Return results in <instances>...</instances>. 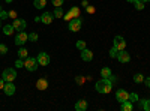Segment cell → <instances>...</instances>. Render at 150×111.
I'll use <instances>...</instances> for the list:
<instances>
[{
	"label": "cell",
	"instance_id": "16",
	"mask_svg": "<svg viewBox=\"0 0 150 111\" xmlns=\"http://www.w3.org/2000/svg\"><path fill=\"white\" fill-rule=\"evenodd\" d=\"M75 110L77 111H86L87 110V101H84V99L78 101L77 104H75Z\"/></svg>",
	"mask_w": 150,
	"mask_h": 111
},
{
	"label": "cell",
	"instance_id": "15",
	"mask_svg": "<svg viewBox=\"0 0 150 111\" xmlns=\"http://www.w3.org/2000/svg\"><path fill=\"white\" fill-rule=\"evenodd\" d=\"M120 110H122V111H132V110H134V105H132V102L128 99V101L122 102V105H120Z\"/></svg>",
	"mask_w": 150,
	"mask_h": 111
},
{
	"label": "cell",
	"instance_id": "18",
	"mask_svg": "<svg viewBox=\"0 0 150 111\" xmlns=\"http://www.w3.org/2000/svg\"><path fill=\"white\" fill-rule=\"evenodd\" d=\"M33 5H35V8H36V9H44V8H45V5H47V0H35Z\"/></svg>",
	"mask_w": 150,
	"mask_h": 111
},
{
	"label": "cell",
	"instance_id": "36",
	"mask_svg": "<svg viewBox=\"0 0 150 111\" xmlns=\"http://www.w3.org/2000/svg\"><path fill=\"white\" fill-rule=\"evenodd\" d=\"M74 17H72V14H71V12H68V14H65L63 15V20H66V21H71Z\"/></svg>",
	"mask_w": 150,
	"mask_h": 111
},
{
	"label": "cell",
	"instance_id": "13",
	"mask_svg": "<svg viewBox=\"0 0 150 111\" xmlns=\"http://www.w3.org/2000/svg\"><path fill=\"white\" fill-rule=\"evenodd\" d=\"M81 59L84 62H90L93 59V53L90 50H87V48H84V50H81Z\"/></svg>",
	"mask_w": 150,
	"mask_h": 111
},
{
	"label": "cell",
	"instance_id": "22",
	"mask_svg": "<svg viewBox=\"0 0 150 111\" xmlns=\"http://www.w3.org/2000/svg\"><path fill=\"white\" fill-rule=\"evenodd\" d=\"M27 54H29V51L26 50V48H20V51H18L20 59H27Z\"/></svg>",
	"mask_w": 150,
	"mask_h": 111
},
{
	"label": "cell",
	"instance_id": "1",
	"mask_svg": "<svg viewBox=\"0 0 150 111\" xmlns=\"http://www.w3.org/2000/svg\"><path fill=\"white\" fill-rule=\"evenodd\" d=\"M112 89V83H111V78H101L99 81H96V90L102 95H107L110 93Z\"/></svg>",
	"mask_w": 150,
	"mask_h": 111
},
{
	"label": "cell",
	"instance_id": "7",
	"mask_svg": "<svg viewBox=\"0 0 150 111\" xmlns=\"http://www.w3.org/2000/svg\"><path fill=\"white\" fill-rule=\"evenodd\" d=\"M116 98H117V101L122 104V102H125V101L129 99V93H128L126 90H123V89H119V90L116 92Z\"/></svg>",
	"mask_w": 150,
	"mask_h": 111
},
{
	"label": "cell",
	"instance_id": "33",
	"mask_svg": "<svg viewBox=\"0 0 150 111\" xmlns=\"http://www.w3.org/2000/svg\"><path fill=\"white\" fill-rule=\"evenodd\" d=\"M86 81V77H75V83L77 84H83Z\"/></svg>",
	"mask_w": 150,
	"mask_h": 111
},
{
	"label": "cell",
	"instance_id": "26",
	"mask_svg": "<svg viewBox=\"0 0 150 111\" xmlns=\"http://www.w3.org/2000/svg\"><path fill=\"white\" fill-rule=\"evenodd\" d=\"M117 54H119V50H117L114 45H112V48L110 50V56H111V57H117Z\"/></svg>",
	"mask_w": 150,
	"mask_h": 111
},
{
	"label": "cell",
	"instance_id": "44",
	"mask_svg": "<svg viewBox=\"0 0 150 111\" xmlns=\"http://www.w3.org/2000/svg\"><path fill=\"white\" fill-rule=\"evenodd\" d=\"M0 29H2V24H0Z\"/></svg>",
	"mask_w": 150,
	"mask_h": 111
},
{
	"label": "cell",
	"instance_id": "9",
	"mask_svg": "<svg viewBox=\"0 0 150 111\" xmlns=\"http://www.w3.org/2000/svg\"><path fill=\"white\" fill-rule=\"evenodd\" d=\"M114 47L117 48L119 51H122V50L126 48V41H125L122 36H116V38H114Z\"/></svg>",
	"mask_w": 150,
	"mask_h": 111
},
{
	"label": "cell",
	"instance_id": "24",
	"mask_svg": "<svg viewBox=\"0 0 150 111\" xmlns=\"http://www.w3.org/2000/svg\"><path fill=\"white\" fill-rule=\"evenodd\" d=\"M71 14H72V17L74 18H77V17H80V8H71Z\"/></svg>",
	"mask_w": 150,
	"mask_h": 111
},
{
	"label": "cell",
	"instance_id": "21",
	"mask_svg": "<svg viewBox=\"0 0 150 111\" xmlns=\"http://www.w3.org/2000/svg\"><path fill=\"white\" fill-rule=\"evenodd\" d=\"M101 75H102V78H110L111 77V69L110 68H102Z\"/></svg>",
	"mask_w": 150,
	"mask_h": 111
},
{
	"label": "cell",
	"instance_id": "46",
	"mask_svg": "<svg viewBox=\"0 0 150 111\" xmlns=\"http://www.w3.org/2000/svg\"><path fill=\"white\" fill-rule=\"evenodd\" d=\"M0 21H2V18H0Z\"/></svg>",
	"mask_w": 150,
	"mask_h": 111
},
{
	"label": "cell",
	"instance_id": "19",
	"mask_svg": "<svg viewBox=\"0 0 150 111\" xmlns=\"http://www.w3.org/2000/svg\"><path fill=\"white\" fill-rule=\"evenodd\" d=\"M14 32H15V29H14V26H12V24H8V26H5V27H3V33H5V35H8V36H11Z\"/></svg>",
	"mask_w": 150,
	"mask_h": 111
},
{
	"label": "cell",
	"instance_id": "37",
	"mask_svg": "<svg viewBox=\"0 0 150 111\" xmlns=\"http://www.w3.org/2000/svg\"><path fill=\"white\" fill-rule=\"evenodd\" d=\"M9 18H14V20H15V18H17V12H15V11H11V12H9Z\"/></svg>",
	"mask_w": 150,
	"mask_h": 111
},
{
	"label": "cell",
	"instance_id": "27",
	"mask_svg": "<svg viewBox=\"0 0 150 111\" xmlns=\"http://www.w3.org/2000/svg\"><path fill=\"white\" fill-rule=\"evenodd\" d=\"M129 101L134 104V102H137V101H138V95H137V93H129Z\"/></svg>",
	"mask_w": 150,
	"mask_h": 111
},
{
	"label": "cell",
	"instance_id": "41",
	"mask_svg": "<svg viewBox=\"0 0 150 111\" xmlns=\"http://www.w3.org/2000/svg\"><path fill=\"white\" fill-rule=\"evenodd\" d=\"M126 2H129V3H135L137 0H126Z\"/></svg>",
	"mask_w": 150,
	"mask_h": 111
},
{
	"label": "cell",
	"instance_id": "11",
	"mask_svg": "<svg viewBox=\"0 0 150 111\" xmlns=\"http://www.w3.org/2000/svg\"><path fill=\"white\" fill-rule=\"evenodd\" d=\"M117 60L120 62V63H128V62L131 60V56H129V53H126L125 50H122V51H119V54H117Z\"/></svg>",
	"mask_w": 150,
	"mask_h": 111
},
{
	"label": "cell",
	"instance_id": "10",
	"mask_svg": "<svg viewBox=\"0 0 150 111\" xmlns=\"http://www.w3.org/2000/svg\"><path fill=\"white\" fill-rule=\"evenodd\" d=\"M3 92H5V95H6V96H12V95L15 93V86L12 84V81H9V83H5Z\"/></svg>",
	"mask_w": 150,
	"mask_h": 111
},
{
	"label": "cell",
	"instance_id": "39",
	"mask_svg": "<svg viewBox=\"0 0 150 111\" xmlns=\"http://www.w3.org/2000/svg\"><path fill=\"white\" fill-rule=\"evenodd\" d=\"M5 83H6V81H5L3 78H0V90H3V87H5Z\"/></svg>",
	"mask_w": 150,
	"mask_h": 111
},
{
	"label": "cell",
	"instance_id": "5",
	"mask_svg": "<svg viewBox=\"0 0 150 111\" xmlns=\"http://www.w3.org/2000/svg\"><path fill=\"white\" fill-rule=\"evenodd\" d=\"M36 59H38V63H39L41 66H48L50 60H51V57L48 56V53H39Z\"/></svg>",
	"mask_w": 150,
	"mask_h": 111
},
{
	"label": "cell",
	"instance_id": "45",
	"mask_svg": "<svg viewBox=\"0 0 150 111\" xmlns=\"http://www.w3.org/2000/svg\"><path fill=\"white\" fill-rule=\"evenodd\" d=\"M0 11H2V8H0Z\"/></svg>",
	"mask_w": 150,
	"mask_h": 111
},
{
	"label": "cell",
	"instance_id": "28",
	"mask_svg": "<svg viewBox=\"0 0 150 111\" xmlns=\"http://www.w3.org/2000/svg\"><path fill=\"white\" fill-rule=\"evenodd\" d=\"M0 18H2V20H6V18H9V12L8 11H0Z\"/></svg>",
	"mask_w": 150,
	"mask_h": 111
},
{
	"label": "cell",
	"instance_id": "34",
	"mask_svg": "<svg viewBox=\"0 0 150 111\" xmlns=\"http://www.w3.org/2000/svg\"><path fill=\"white\" fill-rule=\"evenodd\" d=\"M15 68H24V62H23L21 59H18V60L15 62Z\"/></svg>",
	"mask_w": 150,
	"mask_h": 111
},
{
	"label": "cell",
	"instance_id": "30",
	"mask_svg": "<svg viewBox=\"0 0 150 111\" xmlns=\"http://www.w3.org/2000/svg\"><path fill=\"white\" fill-rule=\"evenodd\" d=\"M51 3H53L56 8H60L62 5H63V0H51Z\"/></svg>",
	"mask_w": 150,
	"mask_h": 111
},
{
	"label": "cell",
	"instance_id": "23",
	"mask_svg": "<svg viewBox=\"0 0 150 111\" xmlns=\"http://www.w3.org/2000/svg\"><path fill=\"white\" fill-rule=\"evenodd\" d=\"M144 2H141V0H137V2H135V9L137 11H143L144 9Z\"/></svg>",
	"mask_w": 150,
	"mask_h": 111
},
{
	"label": "cell",
	"instance_id": "35",
	"mask_svg": "<svg viewBox=\"0 0 150 111\" xmlns=\"http://www.w3.org/2000/svg\"><path fill=\"white\" fill-rule=\"evenodd\" d=\"M86 11H87V14H95L96 9H95V6H90V5H89V6L86 8Z\"/></svg>",
	"mask_w": 150,
	"mask_h": 111
},
{
	"label": "cell",
	"instance_id": "29",
	"mask_svg": "<svg viewBox=\"0 0 150 111\" xmlns=\"http://www.w3.org/2000/svg\"><path fill=\"white\" fill-rule=\"evenodd\" d=\"M77 48H78L80 51L84 50V48H86V42H84V41H78V42H77Z\"/></svg>",
	"mask_w": 150,
	"mask_h": 111
},
{
	"label": "cell",
	"instance_id": "20",
	"mask_svg": "<svg viewBox=\"0 0 150 111\" xmlns=\"http://www.w3.org/2000/svg\"><path fill=\"white\" fill-rule=\"evenodd\" d=\"M53 15H54V18H63V11H62V8H56L54 9V12H53Z\"/></svg>",
	"mask_w": 150,
	"mask_h": 111
},
{
	"label": "cell",
	"instance_id": "25",
	"mask_svg": "<svg viewBox=\"0 0 150 111\" xmlns=\"http://www.w3.org/2000/svg\"><path fill=\"white\" fill-rule=\"evenodd\" d=\"M134 81L135 83H143L144 81V75H141V74H135V75H134Z\"/></svg>",
	"mask_w": 150,
	"mask_h": 111
},
{
	"label": "cell",
	"instance_id": "31",
	"mask_svg": "<svg viewBox=\"0 0 150 111\" xmlns=\"http://www.w3.org/2000/svg\"><path fill=\"white\" fill-rule=\"evenodd\" d=\"M29 41L36 42V41H38V33H30V35H29Z\"/></svg>",
	"mask_w": 150,
	"mask_h": 111
},
{
	"label": "cell",
	"instance_id": "42",
	"mask_svg": "<svg viewBox=\"0 0 150 111\" xmlns=\"http://www.w3.org/2000/svg\"><path fill=\"white\" fill-rule=\"evenodd\" d=\"M141 2H144V3H149V2H150V0H141Z\"/></svg>",
	"mask_w": 150,
	"mask_h": 111
},
{
	"label": "cell",
	"instance_id": "38",
	"mask_svg": "<svg viewBox=\"0 0 150 111\" xmlns=\"http://www.w3.org/2000/svg\"><path fill=\"white\" fill-rule=\"evenodd\" d=\"M147 87H150V77H147V78H144V81H143Z\"/></svg>",
	"mask_w": 150,
	"mask_h": 111
},
{
	"label": "cell",
	"instance_id": "6",
	"mask_svg": "<svg viewBox=\"0 0 150 111\" xmlns=\"http://www.w3.org/2000/svg\"><path fill=\"white\" fill-rule=\"evenodd\" d=\"M12 26H14V29L17 32H24V29L27 27V23L24 20H21V18H15L14 23H12Z\"/></svg>",
	"mask_w": 150,
	"mask_h": 111
},
{
	"label": "cell",
	"instance_id": "8",
	"mask_svg": "<svg viewBox=\"0 0 150 111\" xmlns=\"http://www.w3.org/2000/svg\"><path fill=\"white\" fill-rule=\"evenodd\" d=\"M29 41V35L24 33V32H18V35L15 36V44L17 45H23L24 42Z\"/></svg>",
	"mask_w": 150,
	"mask_h": 111
},
{
	"label": "cell",
	"instance_id": "40",
	"mask_svg": "<svg viewBox=\"0 0 150 111\" xmlns=\"http://www.w3.org/2000/svg\"><path fill=\"white\" fill-rule=\"evenodd\" d=\"M81 5H83L84 8H87V6H89V2H87V0H83V2H81Z\"/></svg>",
	"mask_w": 150,
	"mask_h": 111
},
{
	"label": "cell",
	"instance_id": "12",
	"mask_svg": "<svg viewBox=\"0 0 150 111\" xmlns=\"http://www.w3.org/2000/svg\"><path fill=\"white\" fill-rule=\"evenodd\" d=\"M36 87L39 89V90H47V89H48V80H47L45 77L39 78V80L36 81Z\"/></svg>",
	"mask_w": 150,
	"mask_h": 111
},
{
	"label": "cell",
	"instance_id": "4",
	"mask_svg": "<svg viewBox=\"0 0 150 111\" xmlns=\"http://www.w3.org/2000/svg\"><path fill=\"white\" fill-rule=\"evenodd\" d=\"M81 24H83V21H81V18H72L71 21H69V30L71 32H78L80 29H81Z\"/></svg>",
	"mask_w": 150,
	"mask_h": 111
},
{
	"label": "cell",
	"instance_id": "3",
	"mask_svg": "<svg viewBox=\"0 0 150 111\" xmlns=\"http://www.w3.org/2000/svg\"><path fill=\"white\" fill-rule=\"evenodd\" d=\"M15 77H17L15 69H12V68H6V69L3 71V80H5L6 83L14 81V80H15Z\"/></svg>",
	"mask_w": 150,
	"mask_h": 111
},
{
	"label": "cell",
	"instance_id": "2",
	"mask_svg": "<svg viewBox=\"0 0 150 111\" xmlns=\"http://www.w3.org/2000/svg\"><path fill=\"white\" fill-rule=\"evenodd\" d=\"M38 59H35V57H27L26 60H24V68H26L27 71H30V72H35L36 69H38Z\"/></svg>",
	"mask_w": 150,
	"mask_h": 111
},
{
	"label": "cell",
	"instance_id": "32",
	"mask_svg": "<svg viewBox=\"0 0 150 111\" xmlns=\"http://www.w3.org/2000/svg\"><path fill=\"white\" fill-rule=\"evenodd\" d=\"M8 53V47L3 45V44H0V54H6Z\"/></svg>",
	"mask_w": 150,
	"mask_h": 111
},
{
	"label": "cell",
	"instance_id": "17",
	"mask_svg": "<svg viewBox=\"0 0 150 111\" xmlns=\"http://www.w3.org/2000/svg\"><path fill=\"white\" fill-rule=\"evenodd\" d=\"M140 108L144 111H150V99H144L140 102Z\"/></svg>",
	"mask_w": 150,
	"mask_h": 111
},
{
	"label": "cell",
	"instance_id": "14",
	"mask_svg": "<svg viewBox=\"0 0 150 111\" xmlns=\"http://www.w3.org/2000/svg\"><path fill=\"white\" fill-rule=\"evenodd\" d=\"M53 20H54V15L50 14V12H45V14H42V17H41V21L44 24H51Z\"/></svg>",
	"mask_w": 150,
	"mask_h": 111
},
{
	"label": "cell",
	"instance_id": "43",
	"mask_svg": "<svg viewBox=\"0 0 150 111\" xmlns=\"http://www.w3.org/2000/svg\"><path fill=\"white\" fill-rule=\"evenodd\" d=\"M6 2H8V3H11V2H12V0H6Z\"/></svg>",
	"mask_w": 150,
	"mask_h": 111
}]
</instances>
